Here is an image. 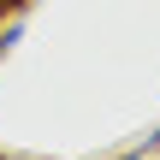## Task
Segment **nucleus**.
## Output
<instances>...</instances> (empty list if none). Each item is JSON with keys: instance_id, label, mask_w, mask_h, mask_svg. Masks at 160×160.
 Segmentation results:
<instances>
[{"instance_id": "obj_1", "label": "nucleus", "mask_w": 160, "mask_h": 160, "mask_svg": "<svg viewBox=\"0 0 160 160\" xmlns=\"http://www.w3.org/2000/svg\"><path fill=\"white\" fill-rule=\"evenodd\" d=\"M113 160H154L148 148H131V154H113Z\"/></svg>"}, {"instance_id": "obj_2", "label": "nucleus", "mask_w": 160, "mask_h": 160, "mask_svg": "<svg viewBox=\"0 0 160 160\" xmlns=\"http://www.w3.org/2000/svg\"><path fill=\"white\" fill-rule=\"evenodd\" d=\"M18 6H24V0H0V12H18Z\"/></svg>"}]
</instances>
